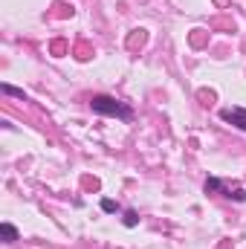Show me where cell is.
<instances>
[{
    "instance_id": "6da1fadb",
    "label": "cell",
    "mask_w": 246,
    "mask_h": 249,
    "mask_svg": "<svg viewBox=\"0 0 246 249\" xmlns=\"http://www.w3.org/2000/svg\"><path fill=\"white\" fill-rule=\"evenodd\" d=\"M90 107H93V113H99V116H116V119H122V122H130L133 119V107L130 105H124L119 102L116 96H93L90 99Z\"/></svg>"
},
{
    "instance_id": "7a4b0ae2",
    "label": "cell",
    "mask_w": 246,
    "mask_h": 249,
    "mask_svg": "<svg viewBox=\"0 0 246 249\" xmlns=\"http://www.w3.org/2000/svg\"><path fill=\"white\" fill-rule=\"evenodd\" d=\"M220 119L235 124V127H241V130H246V110L244 107H223L220 110Z\"/></svg>"
},
{
    "instance_id": "3957f363",
    "label": "cell",
    "mask_w": 246,
    "mask_h": 249,
    "mask_svg": "<svg viewBox=\"0 0 246 249\" xmlns=\"http://www.w3.org/2000/svg\"><path fill=\"white\" fill-rule=\"evenodd\" d=\"M3 238H6V244H15L18 241V229L12 223H3Z\"/></svg>"
},
{
    "instance_id": "277c9868",
    "label": "cell",
    "mask_w": 246,
    "mask_h": 249,
    "mask_svg": "<svg viewBox=\"0 0 246 249\" xmlns=\"http://www.w3.org/2000/svg\"><path fill=\"white\" fill-rule=\"evenodd\" d=\"M223 180H217V177H209V180H206V194H209V191H223Z\"/></svg>"
},
{
    "instance_id": "5b68a950",
    "label": "cell",
    "mask_w": 246,
    "mask_h": 249,
    "mask_svg": "<svg viewBox=\"0 0 246 249\" xmlns=\"http://www.w3.org/2000/svg\"><path fill=\"white\" fill-rule=\"evenodd\" d=\"M136 223H139V214H136V212H124V226H127V229H133Z\"/></svg>"
},
{
    "instance_id": "8992f818",
    "label": "cell",
    "mask_w": 246,
    "mask_h": 249,
    "mask_svg": "<svg viewBox=\"0 0 246 249\" xmlns=\"http://www.w3.org/2000/svg\"><path fill=\"white\" fill-rule=\"evenodd\" d=\"M102 212L113 214V212H119V203H113V200H102Z\"/></svg>"
},
{
    "instance_id": "52a82bcc",
    "label": "cell",
    "mask_w": 246,
    "mask_h": 249,
    "mask_svg": "<svg viewBox=\"0 0 246 249\" xmlns=\"http://www.w3.org/2000/svg\"><path fill=\"white\" fill-rule=\"evenodd\" d=\"M229 197H232L235 203H244V200H246V191H244V188H235V191H232Z\"/></svg>"
},
{
    "instance_id": "ba28073f",
    "label": "cell",
    "mask_w": 246,
    "mask_h": 249,
    "mask_svg": "<svg viewBox=\"0 0 246 249\" xmlns=\"http://www.w3.org/2000/svg\"><path fill=\"white\" fill-rule=\"evenodd\" d=\"M3 93H6V96H20V99H23V90H15V87H9V84H3Z\"/></svg>"
}]
</instances>
